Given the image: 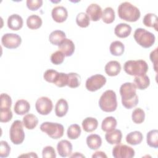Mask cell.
<instances>
[{"label":"cell","instance_id":"6da1fadb","mask_svg":"<svg viewBox=\"0 0 158 158\" xmlns=\"http://www.w3.org/2000/svg\"><path fill=\"white\" fill-rule=\"evenodd\" d=\"M120 94L122 103L126 109H131L138 103V97L136 94V88L133 83L126 82L120 88Z\"/></svg>","mask_w":158,"mask_h":158},{"label":"cell","instance_id":"7a4b0ae2","mask_svg":"<svg viewBox=\"0 0 158 158\" xmlns=\"http://www.w3.org/2000/svg\"><path fill=\"white\" fill-rule=\"evenodd\" d=\"M117 12L121 19L130 22H136L141 16L139 9L129 2H122L118 7Z\"/></svg>","mask_w":158,"mask_h":158},{"label":"cell","instance_id":"3957f363","mask_svg":"<svg viewBox=\"0 0 158 158\" xmlns=\"http://www.w3.org/2000/svg\"><path fill=\"white\" fill-rule=\"evenodd\" d=\"M148 65L144 60H129L125 62L123 69L125 72L131 76H141L145 75L148 70Z\"/></svg>","mask_w":158,"mask_h":158},{"label":"cell","instance_id":"277c9868","mask_svg":"<svg viewBox=\"0 0 158 158\" xmlns=\"http://www.w3.org/2000/svg\"><path fill=\"white\" fill-rule=\"evenodd\" d=\"M100 109L106 112H112L117 107V96L115 91L108 89L104 91L99 100Z\"/></svg>","mask_w":158,"mask_h":158},{"label":"cell","instance_id":"5b68a950","mask_svg":"<svg viewBox=\"0 0 158 158\" xmlns=\"http://www.w3.org/2000/svg\"><path fill=\"white\" fill-rule=\"evenodd\" d=\"M133 36L136 42L144 48L151 47L156 41V37L153 33L142 28H136Z\"/></svg>","mask_w":158,"mask_h":158},{"label":"cell","instance_id":"8992f818","mask_svg":"<svg viewBox=\"0 0 158 158\" xmlns=\"http://www.w3.org/2000/svg\"><path fill=\"white\" fill-rule=\"evenodd\" d=\"M40 130L50 138L56 139L61 138L64 133V128L62 124L50 122H43L40 125Z\"/></svg>","mask_w":158,"mask_h":158},{"label":"cell","instance_id":"52a82bcc","mask_svg":"<svg viewBox=\"0 0 158 158\" xmlns=\"http://www.w3.org/2000/svg\"><path fill=\"white\" fill-rule=\"evenodd\" d=\"M10 141L14 144H22L25 139V133L23 128V122L19 120L13 122L9 130Z\"/></svg>","mask_w":158,"mask_h":158},{"label":"cell","instance_id":"ba28073f","mask_svg":"<svg viewBox=\"0 0 158 158\" xmlns=\"http://www.w3.org/2000/svg\"><path fill=\"white\" fill-rule=\"evenodd\" d=\"M106 78L101 74H96L89 77L85 83L86 88L91 92L101 89L106 83Z\"/></svg>","mask_w":158,"mask_h":158},{"label":"cell","instance_id":"9c48e42d","mask_svg":"<svg viewBox=\"0 0 158 158\" xmlns=\"http://www.w3.org/2000/svg\"><path fill=\"white\" fill-rule=\"evenodd\" d=\"M35 108L40 114L47 115L52 111L53 104L49 98L42 96L39 98L36 101Z\"/></svg>","mask_w":158,"mask_h":158},{"label":"cell","instance_id":"30bf717a","mask_svg":"<svg viewBox=\"0 0 158 158\" xmlns=\"http://www.w3.org/2000/svg\"><path fill=\"white\" fill-rule=\"evenodd\" d=\"M135 154V150L125 144H118L112 149V156L115 158H131Z\"/></svg>","mask_w":158,"mask_h":158},{"label":"cell","instance_id":"8fae6325","mask_svg":"<svg viewBox=\"0 0 158 158\" xmlns=\"http://www.w3.org/2000/svg\"><path fill=\"white\" fill-rule=\"evenodd\" d=\"M1 43L7 49H15L21 44L22 38L15 33H6L1 38Z\"/></svg>","mask_w":158,"mask_h":158},{"label":"cell","instance_id":"7c38bea8","mask_svg":"<svg viewBox=\"0 0 158 158\" xmlns=\"http://www.w3.org/2000/svg\"><path fill=\"white\" fill-rule=\"evenodd\" d=\"M51 15L55 22L62 23L65 22L68 17V11L64 6H56L52 9Z\"/></svg>","mask_w":158,"mask_h":158},{"label":"cell","instance_id":"4fadbf2b","mask_svg":"<svg viewBox=\"0 0 158 158\" xmlns=\"http://www.w3.org/2000/svg\"><path fill=\"white\" fill-rule=\"evenodd\" d=\"M86 14L89 17L90 20L97 22L102 17V11L101 6L97 4L92 3L88 6L86 10Z\"/></svg>","mask_w":158,"mask_h":158},{"label":"cell","instance_id":"5bb4252c","mask_svg":"<svg viewBox=\"0 0 158 158\" xmlns=\"http://www.w3.org/2000/svg\"><path fill=\"white\" fill-rule=\"evenodd\" d=\"M57 150L59 154L62 157L70 156L72 151V144L69 141L62 139L57 143Z\"/></svg>","mask_w":158,"mask_h":158},{"label":"cell","instance_id":"9a60e30c","mask_svg":"<svg viewBox=\"0 0 158 158\" xmlns=\"http://www.w3.org/2000/svg\"><path fill=\"white\" fill-rule=\"evenodd\" d=\"M59 49L61 51L66 57L71 56L75 51V44L73 42L67 38H65L62 40L58 46Z\"/></svg>","mask_w":158,"mask_h":158},{"label":"cell","instance_id":"2e32d148","mask_svg":"<svg viewBox=\"0 0 158 158\" xmlns=\"http://www.w3.org/2000/svg\"><path fill=\"white\" fill-rule=\"evenodd\" d=\"M23 24V19L17 14L10 15L7 19V27L10 30L17 31L22 28Z\"/></svg>","mask_w":158,"mask_h":158},{"label":"cell","instance_id":"e0dca14e","mask_svg":"<svg viewBox=\"0 0 158 158\" xmlns=\"http://www.w3.org/2000/svg\"><path fill=\"white\" fill-rule=\"evenodd\" d=\"M105 138L110 144H120L122 138V131L118 129H114L110 131H108L105 135Z\"/></svg>","mask_w":158,"mask_h":158},{"label":"cell","instance_id":"ac0fdd59","mask_svg":"<svg viewBox=\"0 0 158 158\" xmlns=\"http://www.w3.org/2000/svg\"><path fill=\"white\" fill-rule=\"evenodd\" d=\"M131 32V27L130 25L125 23H120L116 25L114 28L115 35L120 38L128 37Z\"/></svg>","mask_w":158,"mask_h":158},{"label":"cell","instance_id":"d6986e66","mask_svg":"<svg viewBox=\"0 0 158 158\" xmlns=\"http://www.w3.org/2000/svg\"><path fill=\"white\" fill-rule=\"evenodd\" d=\"M105 72L110 77L117 76L121 70V65L117 60H111L106 64L104 67Z\"/></svg>","mask_w":158,"mask_h":158},{"label":"cell","instance_id":"ffe728a7","mask_svg":"<svg viewBox=\"0 0 158 158\" xmlns=\"http://www.w3.org/2000/svg\"><path fill=\"white\" fill-rule=\"evenodd\" d=\"M30 109V103L25 99H19L15 102L14 110L15 113L17 115H25L28 113Z\"/></svg>","mask_w":158,"mask_h":158},{"label":"cell","instance_id":"44dd1931","mask_svg":"<svg viewBox=\"0 0 158 158\" xmlns=\"http://www.w3.org/2000/svg\"><path fill=\"white\" fill-rule=\"evenodd\" d=\"M69 110L67 101L63 99H59L55 106V114L58 117H62L66 115Z\"/></svg>","mask_w":158,"mask_h":158},{"label":"cell","instance_id":"7402d4cb","mask_svg":"<svg viewBox=\"0 0 158 158\" xmlns=\"http://www.w3.org/2000/svg\"><path fill=\"white\" fill-rule=\"evenodd\" d=\"M87 146L92 150H96L102 144L101 137L97 134H91L88 135L86 140Z\"/></svg>","mask_w":158,"mask_h":158},{"label":"cell","instance_id":"603a6c76","mask_svg":"<svg viewBox=\"0 0 158 158\" xmlns=\"http://www.w3.org/2000/svg\"><path fill=\"white\" fill-rule=\"evenodd\" d=\"M143 139V134L141 131H134L129 133L126 136V141L130 145L135 146L139 144Z\"/></svg>","mask_w":158,"mask_h":158},{"label":"cell","instance_id":"cb8c5ba5","mask_svg":"<svg viewBox=\"0 0 158 158\" xmlns=\"http://www.w3.org/2000/svg\"><path fill=\"white\" fill-rule=\"evenodd\" d=\"M66 38L65 33L59 30H56L52 31L49 36V42L56 46H59L60 42Z\"/></svg>","mask_w":158,"mask_h":158},{"label":"cell","instance_id":"d4e9b609","mask_svg":"<svg viewBox=\"0 0 158 158\" xmlns=\"http://www.w3.org/2000/svg\"><path fill=\"white\" fill-rule=\"evenodd\" d=\"M134 84L136 88L140 90L146 89L150 85V80L148 75H143L141 76H136L134 78Z\"/></svg>","mask_w":158,"mask_h":158},{"label":"cell","instance_id":"484cf974","mask_svg":"<svg viewBox=\"0 0 158 158\" xmlns=\"http://www.w3.org/2000/svg\"><path fill=\"white\" fill-rule=\"evenodd\" d=\"M82 127L86 132H92L94 131L98 126V122L96 118L93 117H86L82 122Z\"/></svg>","mask_w":158,"mask_h":158},{"label":"cell","instance_id":"4316f807","mask_svg":"<svg viewBox=\"0 0 158 158\" xmlns=\"http://www.w3.org/2000/svg\"><path fill=\"white\" fill-rule=\"evenodd\" d=\"M38 123V119L36 115L32 114H26L23 117V124L28 130L34 129Z\"/></svg>","mask_w":158,"mask_h":158},{"label":"cell","instance_id":"83f0119b","mask_svg":"<svg viewBox=\"0 0 158 158\" xmlns=\"http://www.w3.org/2000/svg\"><path fill=\"white\" fill-rule=\"evenodd\" d=\"M157 16L156 14L153 13H148L144 15L143 23L146 27L154 28L156 31H157Z\"/></svg>","mask_w":158,"mask_h":158},{"label":"cell","instance_id":"f1b7e54d","mask_svg":"<svg viewBox=\"0 0 158 158\" xmlns=\"http://www.w3.org/2000/svg\"><path fill=\"white\" fill-rule=\"evenodd\" d=\"M42 19L41 18L35 14L30 15L27 19V25L31 30H36L41 27L42 25Z\"/></svg>","mask_w":158,"mask_h":158},{"label":"cell","instance_id":"f546056e","mask_svg":"<svg viewBox=\"0 0 158 158\" xmlns=\"http://www.w3.org/2000/svg\"><path fill=\"white\" fill-rule=\"evenodd\" d=\"M116 119L112 116H109L104 118L101 123V128L104 131L108 132L114 130L117 126Z\"/></svg>","mask_w":158,"mask_h":158},{"label":"cell","instance_id":"4dcf8cb0","mask_svg":"<svg viewBox=\"0 0 158 158\" xmlns=\"http://www.w3.org/2000/svg\"><path fill=\"white\" fill-rule=\"evenodd\" d=\"M110 52L115 56H120L125 51L124 44L120 41H115L111 43L109 47Z\"/></svg>","mask_w":158,"mask_h":158},{"label":"cell","instance_id":"1f68e13d","mask_svg":"<svg viewBox=\"0 0 158 158\" xmlns=\"http://www.w3.org/2000/svg\"><path fill=\"white\" fill-rule=\"evenodd\" d=\"M146 141L149 146L153 148H158V131L157 130H152L149 131L146 135Z\"/></svg>","mask_w":158,"mask_h":158},{"label":"cell","instance_id":"d6a6232c","mask_svg":"<svg viewBox=\"0 0 158 158\" xmlns=\"http://www.w3.org/2000/svg\"><path fill=\"white\" fill-rule=\"evenodd\" d=\"M68 82L67 85L71 88H75L78 87L81 83V77L79 74L74 72L67 73Z\"/></svg>","mask_w":158,"mask_h":158},{"label":"cell","instance_id":"836d02e7","mask_svg":"<svg viewBox=\"0 0 158 158\" xmlns=\"http://www.w3.org/2000/svg\"><path fill=\"white\" fill-rule=\"evenodd\" d=\"M115 17L114 10L110 7H107L104 9L101 17L104 23L109 24L114 21Z\"/></svg>","mask_w":158,"mask_h":158},{"label":"cell","instance_id":"e575fe53","mask_svg":"<svg viewBox=\"0 0 158 158\" xmlns=\"http://www.w3.org/2000/svg\"><path fill=\"white\" fill-rule=\"evenodd\" d=\"M81 132V128L78 124H72L69 127L67 135L69 139H76L80 136Z\"/></svg>","mask_w":158,"mask_h":158},{"label":"cell","instance_id":"d590c367","mask_svg":"<svg viewBox=\"0 0 158 158\" xmlns=\"http://www.w3.org/2000/svg\"><path fill=\"white\" fill-rule=\"evenodd\" d=\"M131 118L134 123L140 124L143 123L145 118V112L141 108H136L133 112L131 114Z\"/></svg>","mask_w":158,"mask_h":158},{"label":"cell","instance_id":"8d00e7d4","mask_svg":"<svg viewBox=\"0 0 158 158\" xmlns=\"http://www.w3.org/2000/svg\"><path fill=\"white\" fill-rule=\"evenodd\" d=\"M76 23L79 27L86 28L90 23V19L86 13L80 12L76 17Z\"/></svg>","mask_w":158,"mask_h":158},{"label":"cell","instance_id":"74e56055","mask_svg":"<svg viewBox=\"0 0 158 158\" xmlns=\"http://www.w3.org/2000/svg\"><path fill=\"white\" fill-rule=\"evenodd\" d=\"M68 82V75L67 73L60 72L59 73L56 80H55L54 84L57 86L62 88L67 85Z\"/></svg>","mask_w":158,"mask_h":158},{"label":"cell","instance_id":"f35d334b","mask_svg":"<svg viewBox=\"0 0 158 158\" xmlns=\"http://www.w3.org/2000/svg\"><path fill=\"white\" fill-rule=\"evenodd\" d=\"M58 74H59V72L57 71L54 69H48L44 72L43 75V78L46 81L49 83H54L55 80L57 78Z\"/></svg>","mask_w":158,"mask_h":158},{"label":"cell","instance_id":"ab89813d","mask_svg":"<svg viewBox=\"0 0 158 158\" xmlns=\"http://www.w3.org/2000/svg\"><path fill=\"white\" fill-rule=\"evenodd\" d=\"M65 58V55L59 50L53 52L51 56V61L54 65H60L61 64Z\"/></svg>","mask_w":158,"mask_h":158},{"label":"cell","instance_id":"60d3db41","mask_svg":"<svg viewBox=\"0 0 158 158\" xmlns=\"http://www.w3.org/2000/svg\"><path fill=\"white\" fill-rule=\"evenodd\" d=\"M12 112L10 109H0V121L2 123L9 122L12 118Z\"/></svg>","mask_w":158,"mask_h":158},{"label":"cell","instance_id":"b9f144b4","mask_svg":"<svg viewBox=\"0 0 158 158\" xmlns=\"http://www.w3.org/2000/svg\"><path fill=\"white\" fill-rule=\"evenodd\" d=\"M12 106V99L9 95L6 93L1 94L0 109H10Z\"/></svg>","mask_w":158,"mask_h":158},{"label":"cell","instance_id":"7bdbcfd3","mask_svg":"<svg viewBox=\"0 0 158 158\" xmlns=\"http://www.w3.org/2000/svg\"><path fill=\"white\" fill-rule=\"evenodd\" d=\"M0 157L1 158L9 156L10 152V147L6 141H0Z\"/></svg>","mask_w":158,"mask_h":158},{"label":"cell","instance_id":"ee69618b","mask_svg":"<svg viewBox=\"0 0 158 158\" xmlns=\"http://www.w3.org/2000/svg\"><path fill=\"white\" fill-rule=\"evenodd\" d=\"M42 156L43 158H55L56 154L54 148L51 146H45L42 151Z\"/></svg>","mask_w":158,"mask_h":158},{"label":"cell","instance_id":"f6af8a7d","mask_svg":"<svg viewBox=\"0 0 158 158\" xmlns=\"http://www.w3.org/2000/svg\"><path fill=\"white\" fill-rule=\"evenodd\" d=\"M27 7L31 10H36L43 5L42 0H27L26 2Z\"/></svg>","mask_w":158,"mask_h":158},{"label":"cell","instance_id":"bcb514c9","mask_svg":"<svg viewBox=\"0 0 158 158\" xmlns=\"http://www.w3.org/2000/svg\"><path fill=\"white\" fill-rule=\"evenodd\" d=\"M149 57L151 62L154 64V69L155 72H157V48L150 53Z\"/></svg>","mask_w":158,"mask_h":158},{"label":"cell","instance_id":"7dc6e473","mask_svg":"<svg viewBox=\"0 0 158 158\" xmlns=\"http://www.w3.org/2000/svg\"><path fill=\"white\" fill-rule=\"evenodd\" d=\"M92 157L93 158H94V157H97V158H98V157H101V158L106 157V158H107V156H106L105 152H104L102 151H96L92 155Z\"/></svg>","mask_w":158,"mask_h":158},{"label":"cell","instance_id":"c3c4849f","mask_svg":"<svg viewBox=\"0 0 158 158\" xmlns=\"http://www.w3.org/2000/svg\"><path fill=\"white\" fill-rule=\"evenodd\" d=\"M20 157H38V156L35 154V152H29L27 154H22L19 156Z\"/></svg>","mask_w":158,"mask_h":158},{"label":"cell","instance_id":"681fc988","mask_svg":"<svg viewBox=\"0 0 158 158\" xmlns=\"http://www.w3.org/2000/svg\"><path fill=\"white\" fill-rule=\"evenodd\" d=\"M70 157H85V156H83V154H81V153L80 152H75L74 154L72 155V156H70Z\"/></svg>","mask_w":158,"mask_h":158}]
</instances>
